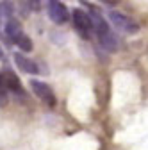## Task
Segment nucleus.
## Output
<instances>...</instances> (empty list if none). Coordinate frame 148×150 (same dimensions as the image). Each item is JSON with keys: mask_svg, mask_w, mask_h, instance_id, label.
Here are the masks:
<instances>
[{"mask_svg": "<svg viewBox=\"0 0 148 150\" xmlns=\"http://www.w3.org/2000/svg\"><path fill=\"white\" fill-rule=\"evenodd\" d=\"M6 36L9 38L14 45L20 41V38L23 36V29H22L20 22L14 20V18H9V20L6 22Z\"/></svg>", "mask_w": 148, "mask_h": 150, "instance_id": "nucleus-8", "label": "nucleus"}, {"mask_svg": "<svg viewBox=\"0 0 148 150\" xmlns=\"http://www.w3.org/2000/svg\"><path fill=\"white\" fill-rule=\"evenodd\" d=\"M98 38V41H100V45L105 48V50H109V52H116L118 50V47H120V41H118V36L113 32V30H105V32H102V34H98L97 36Z\"/></svg>", "mask_w": 148, "mask_h": 150, "instance_id": "nucleus-7", "label": "nucleus"}, {"mask_svg": "<svg viewBox=\"0 0 148 150\" xmlns=\"http://www.w3.org/2000/svg\"><path fill=\"white\" fill-rule=\"evenodd\" d=\"M30 89L34 91V95L36 97H38L47 107H55V102H57V100H55V93L52 91V88L47 84V82H41V81H36V79H32L30 82Z\"/></svg>", "mask_w": 148, "mask_h": 150, "instance_id": "nucleus-2", "label": "nucleus"}, {"mask_svg": "<svg viewBox=\"0 0 148 150\" xmlns=\"http://www.w3.org/2000/svg\"><path fill=\"white\" fill-rule=\"evenodd\" d=\"M0 59H4V52H2V48H0Z\"/></svg>", "mask_w": 148, "mask_h": 150, "instance_id": "nucleus-13", "label": "nucleus"}, {"mask_svg": "<svg viewBox=\"0 0 148 150\" xmlns=\"http://www.w3.org/2000/svg\"><path fill=\"white\" fill-rule=\"evenodd\" d=\"M13 59H14L18 70H22V71H25V73H32V75H34V73L41 71V70L38 68V64H36L32 59H29L27 55H23L22 52H14V54H13Z\"/></svg>", "mask_w": 148, "mask_h": 150, "instance_id": "nucleus-5", "label": "nucleus"}, {"mask_svg": "<svg viewBox=\"0 0 148 150\" xmlns=\"http://www.w3.org/2000/svg\"><path fill=\"white\" fill-rule=\"evenodd\" d=\"M4 88V81H2V73H0V89Z\"/></svg>", "mask_w": 148, "mask_h": 150, "instance_id": "nucleus-12", "label": "nucleus"}, {"mask_svg": "<svg viewBox=\"0 0 148 150\" xmlns=\"http://www.w3.org/2000/svg\"><path fill=\"white\" fill-rule=\"evenodd\" d=\"M71 18H73V25H75V29L84 38H89L91 32H93V22H91V16L86 11H82V9H73L71 11Z\"/></svg>", "mask_w": 148, "mask_h": 150, "instance_id": "nucleus-3", "label": "nucleus"}, {"mask_svg": "<svg viewBox=\"0 0 148 150\" xmlns=\"http://www.w3.org/2000/svg\"><path fill=\"white\" fill-rule=\"evenodd\" d=\"M0 22H2V16H0Z\"/></svg>", "mask_w": 148, "mask_h": 150, "instance_id": "nucleus-14", "label": "nucleus"}, {"mask_svg": "<svg viewBox=\"0 0 148 150\" xmlns=\"http://www.w3.org/2000/svg\"><path fill=\"white\" fill-rule=\"evenodd\" d=\"M7 104V95L4 93V89H0V107H4Z\"/></svg>", "mask_w": 148, "mask_h": 150, "instance_id": "nucleus-11", "label": "nucleus"}, {"mask_svg": "<svg viewBox=\"0 0 148 150\" xmlns=\"http://www.w3.org/2000/svg\"><path fill=\"white\" fill-rule=\"evenodd\" d=\"M2 81H4V86H6L9 91H13V93H18V95H22V93H23L22 82H20V79H18V75H16L14 71H11V70H6V71L2 73Z\"/></svg>", "mask_w": 148, "mask_h": 150, "instance_id": "nucleus-6", "label": "nucleus"}, {"mask_svg": "<svg viewBox=\"0 0 148 150\" xmlns=\"http://www.w3.org/2000/svg\"><path fill=\"white\" fill-rule=\"evenodd\" d=\"M109 22L113 23V27H116L118 30L125 32V34H136L139 30V23L134 20V18L127 16L123 13H118V11H111L109 14Z\"/></svg>", "mask_w": 148, "mask_h": 150, "instance_id": "nucleus-1", "label": "nucleus"}, {"mask_svg": "<svg viewBox=\"0 0 148 150\" xmlns=\"http://www.w3.org/2000/svg\"><path fill=\"white\" fill-rule=\"evenodd\" d=\"M48 16L54 23L63 25L70 20V11L61 0H48Z\"/></svg>", "mask_w": 148, "mask_h": 150, "instance_id": "nucleus-4", "label": "nucleus"}, {"mask_svg": "<svg viewBox=\"0 0 148 150\" xmlns=\"http://www.w3.org/2000/svg\"><path fill=\"white\" fill-rule=\"evenodd\" d=\"M41 2H43V0H27L29 7H30L32 11H36V13H38V11L41 9Z\"/></svg>", "mask_w": 148, "mask_h": 150, "instance_id": "nucleus-10", "label": "nucleus"}, {"mask_svg": "<svg viewBox=\"0 0 148 150\" xmlns=\"http://www.w3.org/2000/svg\"><path fill=\"white\" fill-rule=\"evenodd\" d=\"M16 45L20 47V50H23V52H30L32 50V40H30L29 36H25V34L20 38V41H18Z\"/></svg>", "mask_w": 148, "mask_h": 150, "instance_id": "nucleus-9", "label": "nucleus"}]
</instances>
